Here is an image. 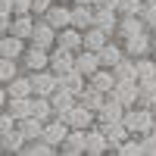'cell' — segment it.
Here are the masks:
<instances>
[{"instance_id":"obj_19","label":"cell","mask_w":156,"mask_h":156,"mask_svg":"<svg viewBox=\"0 0 156 156\" xmlns=\"http://www.w3.org/2000/svg\"><path fill=\"white\" fill-rule=\"evenodd\" d=\"M25 44L28 41H22V37H16V34H0V56H6V59H19L22 56V50H25Z\"/></svg>"},{"instance_id":"obj_32","label":"cell","mask_w":156,"mask_h":156,"mask_svg":"<svg viewBox=\"0 0 156 156\" xmlns=\"http://www.w3.org/2000/svg\"><path fill=\"white\" fill-rule=\"evenodd\" d=\"M112 72H115V81H137V72H134V59L131 56H122L112 66Z\"/></svg>"},{"instance_id":"obj_23","label":"cell","mask_w":156,"mask_h":156,"mask_svg":"<svg viewBox=\"0 0 156 156\" xmlns=\"http://www.w3.org/2000/svg\"><path fill=\"white\" fill-rule=\"evenodd\" d=\"M16 131L25 137V144H28V140H37V137H41L44 122H41V119H34V115H25V119L16 122Z\"/></svg>"},{"instance_id":"obj_49","label":"cell","mask_w":156,"mask_h":156,"mask_svg":"<svg viewBox=\"0 0 156 156\" xmlns=\"http://www.w3.org/2000/svg\"><path fill=\"white\" fill-rule=\"evenodd\" d=\"M72 3H84V6H94L97 0H72Z\"/></svg>"},{"instance_id":"obj_38","label":"cell","mask_w":156,"mask_h":156,"mask_svg":"<svg viewBox=\"0 0 156 156\" xmlns=\"http://www.w3.org/2000/svg\"><path fill=\"white\" fill-rule=\"evenodd\" d=\"M22 66H19V59H6V56H0V84H6L12 75H19Z\"/></svg>"},{"instance_id":"obj_56","label":"cell","mask_w":156,"mask_h":156,"mask_svg":"<svg viewBox=\"0 0 156 156\" xmlns=\"http://www.w3.org/2000/svg\"><path fill=\"white\" fill-rule=\"evenodd\" d=\"M0 153H3V147H0Z\"/></svg>"},{"instance_id":"obj_41","label":"cell","mask_w":156,"mask_h":156,"mask_svg":"<svg viewBox=\"0 0 156 156\" xmlns=\"http://www.w3.org/2000/svg\"><path fill=\"white\" fill-rule=\"evenodd\" d=\"M140 19H144L147 28H156V3H144V9H140Z\"/></svg>"},{"instance_id":"obj_47","label":"cell","mask_w":156,"mask_h":156,"mask_svg":"<svg viewBox=\"0 0 156 156\" xmlns=\"http://www.w3.org/2000/svg\"><path fill=\"white\" fill-rule=\"evenodd\" d=\"M6 100H9V94H6V84H0V109H6Z\"/></svg>"},{"instance_id":"obj_30","label":"cell","mask_w":156,"mask_h":156,"mask_svg":"<svg viewBox=\"0 0 156 156\" xmlns=\"http://www.w3.org/2000/svg\"><path fill=\"white\" fill-rule=\"evenodd\" d=\"M156 103V78L137 81V106H153Z\"/></svg>"},{"instance_id":"obj_54","label":"cell","mask_w":156,"mask_h":156,"mask_svg":"<svg viewBox=\"0 0 156 156\" xmlns=\"http://www.w3.org/2000/svg\"><path fill=\"white\" fill-rule=\"evenodd\" d=\"M144 3H156V0H144Z\"/></svg>"},{"instance_id":"obj_44","label":"cell","mask_w":156,"mask_h":156,"mask_svg":"<svg viewBox=\"0 0 156 156\" xmlns=\"http://www.w3.org/2000/svg\"><path fill=\"white\" fill-rule=\"evenodd\" d=\"M19 12H31V0H12V16Z\"/></svg>"},{"instance_id":"obj_7","label":"cell","mask_w":156,"mask_h":156,"mask_svg":"<svg viewBox=\"0 0 156 156\" xmlns=\"http://www.w3.org/2000/svg\"><path fill=\"white\" fill-rule=\"evenodd\" d=\"M28 44H37V47H44V50H50L56 44V28L50 25L44 16H37L34 19V28H31V37H28Z\"/></svg>"},{"instance_id":"obj_27","label":"cell","mask_w":156,"mask_h":156,"mask_svg":"<svg viewBox=\"0 0 156 156\" xmlns=\"http://www.w3.org/2000/svg\"><path fill=\"white\" fill-rule=\"evenodd\" d=\"M115 22H119V12H115V9L94 6V25H97V28H103L106 34H112L115 31Z\"/></svg>"},{"instance_id":"obj_24","label":"cell","mask_w":156,"mask_h":156,"mask_svg":"<svg viewBox=\"0 0 156 156\" xmlns=\"http://www.w3.org/2000/svg\"><path fill=\"white\" fill-rule=\"evenodd\" d=\"M6 94L9 97H31V78H28V72L12 75L6 81Z\"/></svg>"},{"instance_id":"obj_55","label":"cell","mask_w":156,"mask_h":156,"mask_svg":"<svg viewBox=\"0 0 156 156\" xmlns=\"http://www.w3.org/2000/svg\"><path fill=\"white\" fill-rule=\"evenodd\" d=\"M153 134H156V125H153Z\"/></svg>"},{"instance_id":"obj_18","label":"cell","mask_w":156,"mask_h":156,"mask_svg":"<svg viewBox=\"0 0 156 156\" xmlns=\"http://www.w3.org/2000/svg\"><path fill=\"white\" fill-rule=\"evenodd\" d=\"M56 84H59V87H66V90H72V94L78 97V94H81V90L87 87V78L78 72V69H69V72L56 75Z\"/></svg>"},{"instance_id":"obj_17","label":"cell","mask_w":156,"mask_h":156,"mask_svg":"<svg viewBox=\"0 0 156 156\" xmlns=\"http://www.w3.org/2000/svg\"><path fill=\"white\" fill-rule=\"evenodd\" d=\"M109 37H112V34H106L103 28H97V25H87V28L81 31V47H84V50H94V53H97V50L106 44Z\"/></svg>"},{"instance_id":"obj_42","label":"cell","mask_w":156,"mask_h":156,"mask_svg":"<svg viewBox=\"0 0 156 156\" xmlns=\"http://www.w3.org/2000/svg\"><path fill=\"white\" fill-rule=\"evenodd\" d=\"M12 128H16V119H12L6 109H0V137H3V134H9Z\"/></svg>"},{"instance_id":"obj_31","label":"cell","mask_w":156,"mask_h":156,"mask_svg":"<svg viewBox=\"0 0 156 156\" xmlns=\"http://www.w3.org/2000/svg\"><path fill=\"white\" fill-rule=\"evenodd\" d=\"M75 94H72V90H66V87H56L53 90V94H50V103H53V109H56V115L59 112H66L69 106H75Z\"/></svg>"},{"instance_id":"obj_40","label":"cell","mask_w":156,"mask_h":156,"mask_svg":"<svg viewBox=\"0 0 156 156\" xmlns=\"http://www.w3.org/2000/svg\"><path fill=\"white\" fill-rule=\"evenodd\" d=\"M140 137V153L144 156H156V134L147 131V134H137Z\"/></svg>"},{"instance_id":"obj_53","label":"cell","mask_w":156,"mask_h":156,"mask_svg":"<svg viewBox=\"0 0 156 156\" xmlns=\"http://www.w3.org/2000/svg\"><path fill=\"white\" fill-rule=\"evenodd\" d=\"M59 3H72V0H59Z\"/></svg>"},{"instance_id":"obj_29","label":"cell","mask_w":156,"mask_h":156,"mask_svg":"<svg viewBox=\"0 0 156 156\" xmlns=\"http://www.w3.org/2000/svg\"><path fill=\"white\" fill-rule=\"evenodd\" d=\"M6 112L12 119H25V115H31V97H9L6 100Z\"/></svg>"},{"instance_id":"obj_3","label":"cell","mask_w":156,"mask_h":156,"mask_svg":"<svg viewBox=\"0 0 156 156\" xmlns=\"http://www.w3.org/2000/svg\"><path fill=\"white\" fill-rule=\"evenodd\" d=\"M122 50H125V56H131V59L147 56L150 50H153V34H150V28L137 31V34H131V37H125V41H122Z\"/></svg>"},{"instance_id":"obj_25","label":"cell","mask_w":156,"mask_h":156,"mask_svg":"<svg viewBox=\"0 0 156 156\" xmlns=\"http://www.w3.org/2000/svg\"><path fill=\"white\" fill-rule=\"evenodd\" d=\"M100 128H103V134H106V140H109V153H112L115 144H122V140L131 134V131H128V125H125L122 119H119V122H106V125H100Z\"/></svg>"},{"instance_id":"obj_16","label":"cell","mask_w":156,"mask_h":156,"mask_svg":"<svg viewBox=\"0 0 156 156\" xmlns=\"http://www.w3.org/2000/svg\"><path fill=\"white\" fill-rule=\"evenodd\" d=\"M56 47H66V50H81V28H75V25H62L56 28Z\"/></svg>"},{"instance_id":"obj_11","label":"cell","mask_w":156,"mask_h":156,"mask_svg":"<svg viewBox=\"0 0 156 156\" xmlns=\"http://www.w3.org/2000/svg\"><path fill=\"white\" fill-rule=\"evenodd\" d=\"M69 134V125L59 119V115H53L50 122H44V131H41V137L47 140V144H53L56 150H59V144H62V137Z\"/></svg>"},{"instance_id":"obj_52","label":"cell","mask_w":156,"mask_h":156,"mask_svg":"<svg viewBox=\"0 0 156 156\" xmlns=\"http://www.w3.org/2000/svg\"><path fill=\"white\" fill-rule=\"evenodd\" d=\"M150 109H153V115H156V103H153V106H150Z\"/></svg>"},{"instance_id":"obj_36","label":"cell","mask_w":156,"mask_h":156,"mask_svg":"<svg viewBox=\"0 0 156 156\" xmlns=\"http://www.w3.org/2000/svg\"><path fill=\"white\" fill-rule=\"evenodd\" d=\"M22 153H28V156H53V153H59V150H56L53 144H47L44 137H37V140H28Z\"/></svg>"},{"instance_id":"obj_34","label":"cell","mask_w":156,"mask_h":156,"mask_svg":"<svg viewBox=\"0 0 156 156\" xmlns=\"http://www.w3.org/2000/svg\"><path fill=\"white\" fill-rule=\"evenodd\" d=\"M134 72H137V81L144 78H156V59L147 53V56H137L134 59Z\"/></svg>"},{"instance_id":"obj_1","label":"cell","mask_w":156,"mask_h":156,"mask_svg":"<svg viewBox=\"0 0 156 156\" xmlns=\"http://www.w3.org/2000/svg\"><path fill=\"white\" fill-rule=\"evenodd\" d=\"M122 122L128 125V131L131 134H147V131H153V125H156V115H153V109L150 106H128L125 112H122Z\"/></svg>"},{"instance_id":"obj_6","label":"cell","mask_w":156,"mask_h":156,"mask_svg":"<svg viewBox=\"0 0 156 156\" xmlns=\"http://www.w3.org/2000/svg\"><path fill=\"white\" fill-rule=\"evenodd\" d=\"M103 153H109V140L103 134V128L94 122L84 131V156H103Z\"/></svg>"},{"instance_id":"obj_5","label":"cell","mask_w":156,"mask_h":156,"mask_svg":"<svg viewBox=\"0 0 156 156\" xmlns=\"http://www.w3.org/2000/svg\"><path fill=\"white\" fill-rule=\"evenodd\" d=\"M47 69L53 72V75H62V72H69V69H75V53L72 50H66V47H50V53H47Z\"/></svg>"},{"instance_id":"obj_45","label":"cell","mask_w":156,"mask_h":156,"mask_svg":"<svg viewBox=\"0 0 156 156\" xmlns=\"http://www.w3.org/2000/svg\"><path fill=\"white\" fill-rule=\"evenodd\" d=\"M9 19H12V16H6V12H0V34H6V31H9Z\"/></svg>"},{"instance_id":"obj_51","label":"cell","mask_w":156,"mask_h":156,"mask_svg":"<svg viewBox=\"0 0 156 156\" xmlns=\"http://www.w3.org/2000/svg\"><path fill=\"white\" fill-rule=\"evenodd\" d=\"M150 34H153V41H156V28H150Z\"/></svg>"},{"instance_id":"obj_28","label":"cell","mask_w":156,"mask_h":156,"mask_svg":"<svg viewBox=\"0 0 156 156\" xmlns=\"http://www.w3.org/2000/svg\"><path fill=\"white\" fill-rule=\"evenodd\" d=\"M75 28H87V25H94V6H84V3H72V22Z\"/></svg>"},{"instance_id":"obj_14","label":"cell","mask_w":156,"mask_h":156,"mask_svg":"<svg viewBox=\"0 0 156 156\" xmlns=\"http://www.w3.org/2000/svg\"><path fill=\"white\" fill-rule=\"evenodd\" d=\"M44 19L53 25V28L69 25V22H72V3H59V0H53V3H50V9L44 12Z\"/></svg>"},{"instance_id":"obj_33","label":"cell","mask_w":156,"mask_h":156,"mask_svg":"<svg viewBox=\"0 0 156 156\" xmlns=\"http://www.w3.org/2000/svg\"><path fill=\"white\" fill-rule=\"evenodd\" d=\"M112 153H115V156H144V153H140V137H137V134H128L122 144L112 147Z\"/></svg>"},{"instance_id":"obj_8","label":"cell","mask_w":156,"mask_h":156,"mask_svg":"<svg viewBox=\"0 0 156 156\" xmlns=\"http://www.w3.org/2000/svg\"><path fill=\"white\" fill-rule=\"evenodd\" d=\"M28 78H31V94H37V97H50V94L59 87V84H56V75L50 72V69L28 72Z\"/></svg>"},{"instance_id":"obj_2","label":"cell","mask_w":156,"mask_h":156,"mask_svg":"<svg viewBox=\"0 0 156 156\" xmlns=\"http://www.w3.org/2000/svg\"><path fill=\"white\" fill-rule=\"evenodd\" d=\"M59 119L66 122L69 128H90V125L97 122V112H94V109H87L84 103H78V100H75V106H69L66 112H59Z\"/></svg>"},{"instance_id":"obj_13","label":"cell","mask_w":156,"mask_h":156,"mask_svg":"<svg viewBox=\"0 0 156 156\" xmlns=\"http://www.w3.org/2000/svg\"><path fill=\"white\" fill-rule=\"evenodd\" d=\"M144 28H147V25H144V19H140V16H119V22H115V31H112V37L125 41V37H131V34L144 31Z\"/></svg>"},{"instance_id":"obj_9","label":"cell","mask_w":156,"mask_h":156,"mask_svg":"<svg viewBox=\"0 0 156 156\" xmlns=\"http://www.w3.org/2000/svg\"><path fill=\"white\" fill-rule=\"evenodd\" d=\"M84 131L87 128H69L59 144V156H84Z\"/></svg>"},{"instance_id":"obj_21","label":"cell","mask_w":156,"mask_h":156,"mask_svg":"<svg viewBox=\"0 0 156 156\" xmlns=\"http://www.w3.org/2000/svg\"><path fill=\"white\" fill-rule=\"evenodd\" d=\"M122 112H125V106L119 100H112V97H106L103 100V106L97 109V125H106V122H119L122 119Z\"/></svg>"},{"instance_id":"obj_50","label":"cell","mask_w":156,"mask_h":156,"mask_svg":"<svg viewBox=\"0 0 156 156\" xmlns=\"http://www.w3.org/2000/svg\"><path fill=\"white\" fill-rule=\"evenodd\" d=\"M150 56H153V59H156V41H153V50H150Z\"/></svg>"},{"instance_id":"obj_48","label":"cell","mask_w":156,"mask_h":156,"mask_svg":"<svg viewBox=\"0 0 156 156\" xmlns=\"http://www.w3.org/2000/svg\"><path fill=\"white\" fill-rule=\"evenodd\" d=\"M0 12H6V16H12V0H0Z\"/></svg>"},{"instance_id":"obj_43","label":"cell","mask_w":156,"mask_h":156,"mask_svg":"<svg viewBox=\"0 0 156 156\" xmlns=\"http://www.w3.org/2000/svg\"><path fill=\"white\" fill-rule=\"evenodd\" d=\"M50 3H53V0H31V16H34V19L44 16V12L50 9Z\"/></svg>"},{"instance_id":"obj_26","label":"cell","mask_w":156,"mask_h":156,"mask_svg":"<svg viewBox=\"0 0 156 156\" xmlns=\"http://www.w3.org/2000/svg\"><path fill=\"white\" fill-rule=\"evenodd\" d=\"M31 115H34V119H41V122H50V119H53L56 109H53V103H50V97L31 94Z\"/></svg>"},{"instance_id":"obj_12","label":"cell","mask_w":156,"mask_h":156,"mask_svg":"<svg viewBox=\"0 0 156 156\" xmlns=\"http://www.w3.org/2000/svg\"><path fill=\"white\" fill-rule=\"evenodd\" d=\"M106 97L119 100L125 109H128V106H134V103H137V81H115V87L109 90Z\"/></svg>"},{"instance_id":"obj_35","label":"cell","mask_w":156,"mask_h":156,"mask_svg":"<svg viewBox=\"0 0 156 156\" xmlns=\"http://www.w3.org/2000/svg\"><path fill=\"white\" fill-rule=\"evenodd\" d=\"M0 147H3V153H22V150H25V137L16 131V128H12L9 134L0 137Z\"/></svg>"},{"instance_id":"obj_46","label":"cell","mask_w":156,"mask_h":156,"mask_svg":"<svg viewBox=\"0 0 156 156\" xmlns=\"http://www.w3.org/2000/svg\"><path fill=\"white\" fill-rule=\"evenodd\" d=\"M94 6H103V9H115V6H119V0H97Z\"/></svg>"},{"instance_id":"obj_37","label":"cell","mask_w":156,"mask_h":156,"mask_svg":"<svg viewBox=\"0 0 156 156\" xmlns=\"http://www.w3.org/2000/svg\"><path fill=\"white\" fill-rule=\"evenodd\" d=\"M103 100H106V94H100V90H94V87H84L81 94H78V103H84V106L94 109V112L103 106Z\"/></svg>"},{"instance_id":"obj_20","label":"cell","mask_w":156,"mask_h":156,"mask_svg":"<svg viewBox=\"0 0 156 156\" xmlns=\"http://www.w3.org/2000/svg\"><path fill=\"white\" fill-rule=\"evenodd\" d=\"M31 28H34V16H31V12H19V16L9 19V34L22 37V41L31 37Z\"/></svg>"},{"instance_id":"obj_15","label":"cell","mask_w":156,"mask_h":156,"mask_svg":"<svg viewBox=\"0 0 156 156\" xmlns=\"http://www.w3.org/2000/svg\"><path fill=\"white\" fill-rule=\"evenodd\" d=\"M87 87H94V90H100V94H109V90L115 87V72L112 69H97V72H90L87 75Z\"/></svg>"},{"instance_id":"obj_10","label":"cell","mask_w":156,"mask_h":156,"mask_svg":"<svg viewBox=\"0 0 156 156\" xmlns=\"http://www.w3.org/2000/svg\"><path fill=\"white\" fill-rule=\"evenodd\" d=\"M122 56H125V50H122V41H119V37H109V41L97 50V59H100L103 69H112Z\"/></svg>"},{"instance_id":"obj_39","label":"cell","mask_w":156,"mask_h":156,"mask_svg":"<svg viewBox=\"0 0 156 156\" xmlns=\"http://www.w3.org/2000/svg\"><path fill=\"white\" fill-rule=\"evenodd\" d=\"M140 9H144V0H119L115 6L119 16H140Z\"/></svg>"},{"instance_id":"obj_22","label":"cell","mask_w":156,"mask_h":156,"mask_svg":"<svg viewBox=\"0 0 156 156\" xmlns=\"http://www.w3.org/2000/svg\"><path fill=\"white\" fill-rule=\"evenodd\" d=\"M75 69L81 72L84 78H87L90 72H97V69H100L97 53H94V50H84V47H81V50H75Z\"/></svg>"},{"instance_id":"obj_4","label":"cell","mask_w":156,"mask_h":156,"mask_svg":"<svg viewBox=\"0 0 156 156\" xmlns=\"http://www.w3.org/2000/svg\"><path fill=\"white\" fill-rule=\"evenodd\" d=\"M47 53H50V50L37 47V44H25L22 56H19L22 72H37V69H47Z\"/></svg>"}]
</instances>
